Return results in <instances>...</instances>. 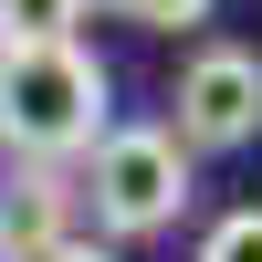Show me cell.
Here are the masks:
<instances>
[{
  "label": "cell",
  "instance_id": "cell-3",
  "mask_svg": "<svg viewBox=\"0 0 262 262\" xmlns=\"http://www.w3.org/2000/svg\"><path fill=\"white\" fill-rule=\"evenodd\" d=\"M168 126H179L200 158H242L262 147V53L252 42H200L168 84Z\"/></svg>",
  "mask_w": 262,
  "mask_h": 262
},
{
  "label": "cell",
  "instance_id": "cell-4",
  "mask_svg": "<svg viewBox=\"0 0 262 262\" xmlns=\"http://www.w3.org/2000/svg\"><path fill=\"white\" fill-rule=\"evenodd\" d=\"M74 210H84V168H42V158H11V168H0L11 262H42L53 242H74Z\"/></svg>",
  "mask_w": 262,
  "mask_h": 262
},
{
  "label": "cell",
  "instance_id": "cell-2",
  "mask_svg": "<svg viewBox=\"0 0 262 262\" xmlns=\"http://www.w3.org/2000/svg\"><path fill=\"white\" fill-rule=\"evenodd\" d=\"M189 158H200V147H189L179 126H116V137L84 158V221H95L105 242H158V231H179Z\"/></svg>",
  "mask_w": 262,
  "mask_h": 262
},
{
  "label": "cell",
  "instance_id": "cell-1",
  "mask_svg": "<svg viewBox=\"0 0 262 262\" xmlns=\"http://www.w3.org/2000/svg\"><path fill=\"white\" fill-rule=\"evenodd\" d=\"M116 74L84 42H21L11 84H0V158H42V168H84L116 137Z\"/></svg>",
  "mask_w": 262,
  "mask_h": 262
},
{
  "label": "cell",
  "instance_id": "cell-5",
  "mask_svg": "<svg viewBox=\"0 0 262 262\" xmlns=\"http://www.w3.org/2000/svg\"><path fill=\"white\" fill-rule=\"evenodd\" d=\"M0 21H11L21 42H84L95 0H0Z\"/></svg>",
  "mask_w": 262,
  "mask_h": 262
},
{
  "label": "cell",
  "instance_id": "cell-9",
  "mask_svg": "<svg viewBox=\"0 0 262 262\" xmlns=\"http://www.w3.org/2000/svg\"><path fill=\"white\" fill-rule=\"evenodd\" d=\"M11 63H21V32H11V21H0V84H11Z\"/></svg>",
  "mask_w": 262,
  "mask_h": 262
},
{
  "label": "cell",
  "instance_id": "cell-7",
  "mask_svg": "<svg viewBox=\"0 0 262 262\" xmlns=\"http://www.w3.org/2000/svg\"><path fill=\"white\" fill-rule=\"evenodd\" d=\"M95 11H116V21H137V32H200L221 0H95Z\"/></svg>",
  "mask_w": 262,
  "mask_h": 262
},
{
  "label": "cell",
  "instance_id": "cell-10",
  "mask_svg": "<svg viewBox=\"0 0 262 262\" xmlns=\"http://www.w3.org/2000/svg\"><path fill=\"white\" fill-rule=\"evenodd\" d=\"M0 262H11V231H0Z\"/></svg>",
  "mask_w": 262,
  "mask_h": 262
},
{
  "label": "cell",
  "instance_id": "cell-8",
  "mask_svg": "<svg viewBox=\"0 0 262 262\" xmlns=\"http://www.w3.org/2000/svg\"><path fill=\"white\" fill-rule=\"evenodd\" d=\"M42 262H116V252H105V242H84V231H74V242H53Z\"/></svg>",
  "mask_w": 262,
  "mask_h": 262
},
{
  "label": "cell",
  "instance_id": "cell-6",
  "mask_svg": "<svg viewBox=\"0 0 262 262\" xmlns=\"http://www.w3.org/2000/svg\"><path fill=\"white\" fill-rule=\"evenodd\" d=\"M200 262H262V200H242V210H221V221L200 231Z\"/></svg>",
  "mask_w": 262,
  "mask_h": 262
}]
</instances>
